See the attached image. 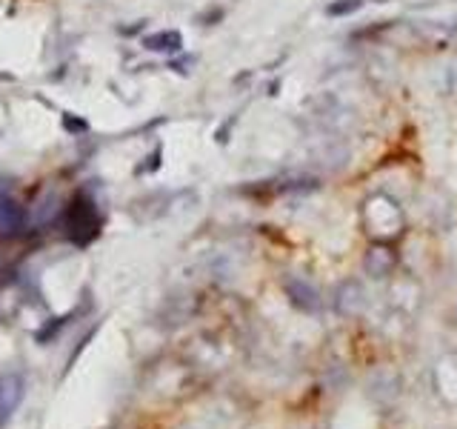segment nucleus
I'll use <instances>...</instances> for the list:
<instances>
[{"mask_svg": "<svg viewBox=\"0 0 457 429\" xmlns=\"http://www.w3.org/2000/svg\"><path fill=\"white\" fill-rule=\"evenodd\" d=\"M23 380L17 375H0V423H6L12 412L20 407Z\"/></svg>", "mask_w": 457, "mask_h": 429, "instance_id": "obj_1", "label": "nucleus"}, {"mask_svg": "<svg viewBox=\"0 0 457 429\" xmlns=\"http://www.w3.org/2000/svg\"><path fill=\"white\" fill-rule=\"evenodd\" d=\"M360 9H363V0H331L326 6V15L329 17H349Z\"/></svg>", "mask_w": 457, "mask_h": 429, "instance_id": "obj_2", "label": "nucleus"}]
</instances>
